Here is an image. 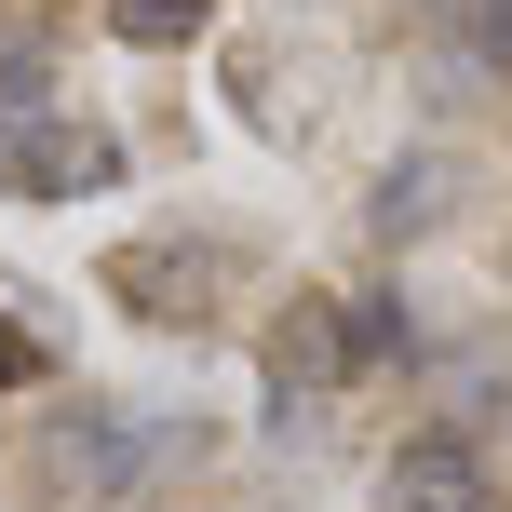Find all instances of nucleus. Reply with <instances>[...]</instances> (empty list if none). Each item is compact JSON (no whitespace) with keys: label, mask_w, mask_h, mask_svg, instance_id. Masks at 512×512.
Wrapping results in <instances>:
<instances>
[{"label":"nucleus","mask_w":512,"mask_h":512,"mask_svg":"<svg viewBox=\"0 0 512 512\" xmlns=\"http://www.w3.org/2000/svg\"><path fill=\"white\" fill-rule=\"evenodd\" d=\"M364 378V337H351V310L337 297H297L270 324V391H283V432H297V405H324V391H351Z\"/></svg>","instance_id":"1"},{"label":"nucleus","mask_w":512,"mask_h":512,"mask_svg":"<svg viewBox=\"0 0 512 512\" xmlns=\"http://www.w3.org/2000/svg\"><path fill=\"white\" fill-rule=\"evenodd\" d=\"M378 512H499L486 445H472V432H405L391 472H378Z\"/></svg>","instance_id":"2"},{"label":"nucleus","mask_w":512,"mask_h":512,"mask_svg":"<svg viewBox=\"0 0 512 512\" xmlns=\"http://www.w3.org/2000/svg\"><path fill=\"white\" fill-rule=\"evenodd\" d=\"M216 270H230V243H122V256H108V283H122L149 324H203V310H216L203 283Z\"/></svg>","instance_id":"3"},{"label":"nucleus","mask_w":512,"mask_h":512,"mask_svg":"<svg viewBox=\"0 0 512 512\" xmlns=\"http://www.w3.org/2000/svg\"><path fill=\"white\" fill-rule=\"evenodd\" d=\"M445 216H459V162H445V149H418V162L378 176V243H432Z\"/></svg>","instance_id":"4"},{"label":"nucleus","mask_w":512,"mask_h":512,"mask_svg":"<svg viewBox=\"0 0 512 512\" xmlns=\"http://www.w3.org/2000/svg\"><path fill=\"white\" fill-rule=\"evenodd\" d=\"M54 472H95L108 499H135V472H149V445H135V432H122L108 405H68V418H54Z\"/></svg>","instance_id":"5"},{"label":"nucleus","mask_w":512,"mask_h":512,"mask_svg":"<svg viewBox=\"0 0 512 512\" xmlns=\"http://www.w3.org/2000/svg\"><path fill=\"white\" fill-rule=\"evenodd\" d=\"M418 27H432V54L445 68H512V0H418Z\"/></svg>","instance_id":"6"},{"label":"nucleus","mask_w":512,"mask_h":512,"mask_svg":"<svg viewBox=\"0 0 512 512\" xmlns=\"http://www.w3.org/2000/svg\"><path fill=\"white\" fill-rule=\"evenodd\" d=\"M108 41H135V54H176V41H203V0H108Z\"/></svg>","instance_id":"7"},{"label":"nucleus","mask_w":512,"mask_h":512,"mask_svg":"<svg viewBox=\"0 0 512 512\" xmlns=\"http://www.w3.org/2000/svg\"><path fill=\"white\" fill-rule=\"evenodd\" d=\"M41 378H54V351L14 324V310H0V391H41Z\"/></svg>","instance_id":"8"}]
</instances>
